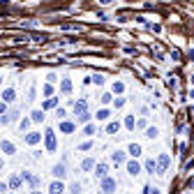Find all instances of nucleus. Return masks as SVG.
<instances>
[{
	"mask_svg": "<svg viewBox=\"0 0 194 194\" xmlns=\"http://www.w3.org/2000/svg\"><path fill=\"white\" fill-rule=\"evenodd\" d=\"M65 173H67V171H65V164H56V167H53V176L56 178H65Z\"/></svg>",
	"mask_w": 194,
	"mask_h": 194,
	"instance_id": "1",
	"label": "nucleus"
},
{
	"mask_svg": "<svg viewBox=\"0 0 194 194\" xmlns=\"http://www.w3.org/2000/svg\"><path fill=\"white\" fill-rule=\"evenodd\" d=\"M102 187H104V192H106V194H111V192H113V187H116V183L111 180V178H106V180H104V185H102Z\"/></svg>",
	"mask_w": 194,
	"mask_h": 194,
	"instance_id": "2",
	"label": "nucleus"
},
{
	"mask_svg": "<svg viewBox=\"0 0 194 194\" xmlns=\"http://www.w3.org/2000/svg\"><path fill=\"white\" fill-rule=\"evenodd\" d=\"M46 148H49V150L56 148V139H53V132H46Z\"/></svg>",
	"mask_w": 194,
	"mask_h": 194,
	"instance_id": "3",
	"label": "nucleus"
},
{
	"mask_svg": "<svg viewBox=\"0 0 194 194\" xmlns=\"http://www.w3.org/2000/svg\"><path fill=\"white\" fill-rule=\"evenodd\" d=\"M62 190H65V187H62V183H53V185L49 187V192H51V194H60Z\"/></svg>",
	"mask_w": 194,
	"mask_h": 194,
	"instance_id": "4",
	"label": "nucleus"
},
{
	"mask_svg": "<svg viewBox=\"0 0 194 194\" xmlns=\"http://www.w3.org/2000/svg\"><path fill=\"white\" fill-rule=\"evenodd\" d=\"M2 99H5V102H14V90L7 88L5 93H2Z\"/></svg>",
	"mask_w": 194,
	"mask_h": 194,
	"instance_id": "5",
	"label": "nucleus"
},
{
	"mask_svg": "<svg viewBox=\"0 0 194 194\" xmlns=\"http://www.w3.org/2000/svg\"><path fill=\"white\" fill-rule=\"evenodd\" d=\"M0 146H2V150H5L7 155H14V146H12V143H9V141H2V143H0Z\"/></svg>",
	"mask_w": 194,
	"mask_h": 194,
	"instance_id": "6",
	"label": "nucleus"
},
{
	"mask_svg": "<svg viewBox=\"0 0 194 194\" xmlns=\"http://www.w3.org/2000/svg\"><path fill=\"white\" fill-rule=\"evenodd\" d=\"M127 169H130V173H132V176H136V173H139V164H136V162H130V164H127Z\"/></svg>",
	"mask_w": 194,
	"mask_h": 194,
	"instance_id": "7",
	"label": "nucleus"
},
{
	"mask_svg": "<svg viewBox=\"0 0 194 194\" xmlns=\"http://www.w3.org/2000/svg\"><path fill=\"white\" fill-rule=\"evenodd\" d=\"M167 164H169V157H167V155H162V157H159V171H164Z\"/></svg>",
	"mask_w": 194,
	"mask_h": 194,
	"instance_id": "8",
	"label": "nucleus"
},
{
	"mask_svg": "<svg viewBox=\"0 0 194 194\" xmlns=\"http://www.w3.org/2000/svg\"><path fill=\"white\" fill-rule=\"evenodd\" d=\"M106 169H109L106 164H99V167H97V176H99V178H104V176H106Z\"/></svg>",
	"mask_w": 194,
	"mask_h": 194,
	"instance_id": "9",
	"label": "nucleus"
},
{
	"mask_svg": "<svg viewBox=\"0 0 194 194\" xmlns=\"http://www.w3.org/2000/svg\"><path fill=\"white\" fill-rule=\"evenodd\" d=\"M74 109H76V113H86V102H76Z\"/></svg>",
	"mask_w": 194,
	"mask_h": 194,
	"instance_id": "10",
	"label": "nucleus"
},
{
	"mask_svg": "<svg viewBox=\"0 0 194 194\" xmlns=\"http://www.w3.org/2000/svg\"><path fill=\"white\" fill-rule=\"evenodd\" d=\"M26 141H28V143H37V141H39V134H28Z\"/></svg>",
	"mask_w": 194,
	"mask_h": 194,
	"instance_id": "11",
	"label": "nucleus"
},
{
	"mask_svg": "<svg viewBox=\"0 0 194 194\" xmlns=\"http://www.w3.org/2000/svg\"><path fill=\"white\" fill-rule=\"evenodd\" d=\"M130 153H132L134 157H136V155L141 153V146H136V143H132V146H130Z\"/></svg>",
	"mask_w": 194,
	"mask_h": 194,
	"instance_id": "12",
	"label": "nucleus"
},
{
	"mask_svg": "<svg viewBox=\"0 0 194 194\" xmlns=\"http://www.w3.org/2000/svg\"><path fill=\"white\" fill-rule=\"evenodd\" d=\"M72 130H74L72 123H62V132H72Z\"/></svg>",
	"mask_w": 194,
	"mask_h": 194,
	"instance_id": "13",
	"label": "nucleus"
},
{
	"mask_svg": "<svg viewBox=\"0 0 194 194\" xmlns=\"http://www.w3.org/2000/svg\"><path fill=\"white\" fill-rule=\"evenodd\" d=\"M42 118H44V116H42V111H35V113H33V120H35V123H39Z\"/></svg>",
	"mask_w": 194,
	"mask_h": 194,
	"instance_id": "14",
	"label": "nucleus"
},
{
	"mask_svg": "<svg viewBox=\"0 0 194 194\" xmlns=\"http://www.w3.org/2000/svg\"><path fill=\"white\" fill-rule=\"evenodd\" d=\"M146 169L153 173V171H155V162H153V159H150V162H146Z\"/></svg>",
	"mask_w": 194,
	"mask_h": 194,
	"instance_id": "15",
	"label": "nucleus"
},
{
	"mask_svg": "<svg viewBox=\"0 0 194 194\" xmlns=\"http://www.w3.org/2000/svg\"><path fill=\"white\" fill-rule=\"evenodd\" d=\"M9 185H12V187H19V185H21V180H19V178L14 176V178H12V180H9Z\"/></svg>",
	"mask_w": 194,
	"mask_h": 194,
	"instance_id": "16",
	"label": "nucleus"
},
{
	"mask_svg": "<svg viewBox=\"0 0 194 194\" xmlns=\"http://www.w3.org/2000/svg\"><path fill=\"white\" fill-rule=\"evenodd\" d=\"M113 132H118V123H111V125H109V134H113Z\"/></svg>",
	"mask_w": 194,
	"mask_h": 194,
	"instance_id": "17",
	"label": "nucleus"
},
{
	"mask_svg": "<svg viewBox=\"0 0 194 194\" xmlns=\"http://www.w3.org/2000/svg\"><path fill=\"white\" fill-rule=\"evenodd\" d=\"M70 190H72V194H79V190H81V185H79V183H74V185H72V187H70Z\"/></svg>",
	"mask_w": 194,
	"mask_h": 194,
	"instance_id": "18",
	"label": "nucleus"
},
{
	"mask_svg": "<svg viewBox=\"0 0 194 194\" xmlns=\"http://www.w3.org/2000/svg\"><path fill=\"white\" fill-rule=\"evenodd\" d=\"M83 169H86V171H88V169H93V159H86V162H83Z\"/></svg>",
	"mask_w": 194,
	"mask_h": 194,
	"instance_id": "19",
	"label": "nucleus"
},
{
	"mask_svg": "<svg viewBox=\"0 0 194 194\" xmlns=\"http://www.w3.org/2000/svg\"><path fill=\"white\" fill-rule=\"evenodd\" d=\"M70 88H72L70 81H62V90H65V93H70Z\"/></svg>",
	"mask_w": 194,
	"mask_h": 194,
	"instance_id": "20",
	"label": "nucleus"
},
{
	"mask_svg": "<svg viewBox=\"0 0 194 194\" xmlns=\"http://www.w3.org/2000/svg\"><path fill=\"white\" fill-rule=\"evenodd\" d=\"M0 192H2V194L7 192V185H5V183H0Z\"/></svg>",
	"mask_w": 194,
	"mask_h": 194,
	"instance_id": "21",
	"label": "nucleus"
},
{
	"mask_svg": "<svg viewBox=\"0 0 194 194\" xmlns=\"http://www.w3.org/2000/svg\"><path fill=\"white\" fill-rule=\"evenodd\" d=\"M0 167H2V162H0Z\"/></svg>",
	"mask_w": 194,
	"mask_h": 194,
	"instance_id": "22",
	"label": "nucleus"
}]
</instances>
